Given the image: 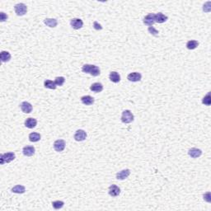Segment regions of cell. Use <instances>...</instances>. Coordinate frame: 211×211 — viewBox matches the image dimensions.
<instances>
[{"instance_id": "obj_1", "label": "cell", "mask_w": 211, "mask_h": 211, "mask_svg": "<svg viewBox=\"0 0 211 211\" xmlns=\"http://www.w3.org/2000/svg\"><path fill=\"white\" fill-rule=\"evenodd\" d=\"M82 71L85 73H89L90 75L93 76V77L99 76L101 73L100 68L93 64H84L82 67Z\"/></svg>"}, {"instance_id": "obj_2", "label": "cell", "mask_w": 211, "mask_h": 211, "mask_svg": "<svg viewBox=\"0 0 211 211\" xmlns=\"http://www.w3.org/2000/svg\"><path fill=\"white\" fill-rule=\"evenodd\" d=\"M16 156L14 153H6V154H3L0 155V163L2 165H4L5 163H8V162H12L15 159Z\"/></svg>"}, {"instance_id": "obj_3", "label": "cell", "mask_w": 211, "mask_h": 211, "mask_svg": "<svg viewBox=\"0 0 211 211\" xmlns=\"http://www.w3.org/2000/svg\"><path fill=\"white\" fill-rule=\"evenodd\" d=\"M135 117L134 115L132 114V112L130 110H125L122 112V116H121V121L124 123V124H129L131 123L132 121H134Z\"/></svg>"}, {"instance_id": "obj_4", "label": "cell", "mask_w": 211, "mask_h": 211, "mask_svg": "<svg viewBox=\"0 0 211 211\" xmlns=\"http://www.w3.org/2000/svg\"><path fill=\"white\" fill-rule=\"evenodd\" d=\"M14 10H15L16 14L17 16H23L25 15L27 12V7L23 3H20V4H16L15 7H14Z\"/></svg>"}, {"instance_id": "obj_5", "label": "cell", "mask_w": 211, "mask_h": 211, "mask_svg": "<svg viewBox=\"0 0 211 211\" xmlns=\"http://www.w3.org/2000/svg\"><path fill=\"white\" fill-rule=\"evenodd\" d=\"M86 138H87V133L83 130H78L74 134V140L76 141L81 142L86 140Z\"/></svg>"}, {"instance_id": "obj_6", "label": "cell", "mask_w": 211, "mask_h": 211, "mask_svg": "<svg viewBox=\"0 0 211 211\" xmlns=\"http://www.w3.org/2000/svg\"><path fill=\"white\" fill-rule=\"evenodd\" d=\"M54 148L56 152H62L65 148V141L63 140H58L54 143Z\"/></svg>"}, {"instance_id": "obj_7", "label": "cell", "mask_w": 211, "mask_h": 211, "mask_svg": "<svg viewBox=\"0 0 211 211\" xmlns=\"http://www.w3.org/2000/svg\"><path fill=\"white\" fill-rule=\"evenodd\" d=\"M70 25H71V26L73 28V29L79 30V29H80V28L83 27V23L81 19L73 18L71 21H70Z\"/></svg>"}, {"instance_id": "obj_8", "label": "cell", "mask_w": 211, "mask_h": 211, "mask_svg": "<svg viewBox=\"0 0 211 211\" xmlns=\"http://www.w3.org/2000/svg\"><path fill=\"white\" fill-rule=\"evenodd\" d=\"M127 79L130 82H140L142 79V75L138 72H134V73H130L127 76Z\"/></svg>"}, {"instance_id": "obj_9", "label": "cell", "mask_w": 211, "mask_h": 211, "mask_svg": "<svg viewBox=\"0 0 211 211\" xmlns=\"http://www.w3.org/2000/svg\"><path fill=\"white\" fill-rule=\"evenodd\" d=\"M143 23L148 26H153L154 24V13H149L143 17Z\"/></svg>"}, {"instance_id": "obj_10", "label": "cell", "mask_w": 211, "mask_h": 211, "mask_svg": "<svg viewBox=\"0 0 211 211\" xmlns=\"http://www.w3.org/2000/svg\"><path fill=\"white\" fill-rule=\"evenodd\" d=\"M109 195L112 197H116L121 194V189L116 185H111L109 187Z\"/></svg>"}, {"instance_id": "obj_11", "label": "cell", "mask_w": 211, "mask_h": 211, "mask_svg": "<svg viewBox=\"0 0 211 211\" xmlns=\"http://www.w3.org/2000/svg\"><path fill=\"white\" fill-rule=\"evenodd\" d=\"M20 107H21V110L23 111V112L24 113H31V111H32V105L31 103L27 102H23L20 104Z\"/></svg>"}, {"instance_id": "obj_12", "label": "cell", "mask_w": 211, "mask_h": 211, "mask_svg": "<svg viewBox=\"0 0 211 211\" xmlns=\"http://www.w3.org/2000/svg\"><path fill=\"white\" fill-rule=\"evenodd\" d=\"M188 154L190 157H191V158H199V157L201 156V154H202V151L199 149V148H190V149H189Z\"/></svg>"}, {"instance_id": "obj_13", "label": "cell", "mask_w": 211, "mask_h": 211, "mask_svg": "<svg viewBox=\"0 0 211 211\" xmlns=\"http://www.w3.org/2000/svg\"><path fill=\"white\" fill-rule=\"evenodd\" d=\"M35 151H36V149L33 146H25L23 148V154L26 157H31V156L34 155Z\"/></svg>"}, {"instance_id": "obj_14", "label": "cell", "mask_w": 211, "mask_h": 211, "mask_svg": "<svg viewBox=\"0 0 211 211\" xmlns=\"http://www.w3.org/2000/svg\"><path fill=\"white\" fill-rule=\"evenodd\" d=\"M130 175V171L129 169H124L119 172L116 174V178L118 180H124Z\"/></svg>"}, {"instance_id": "obj_15", "label": "cell", "mask_w": 211, "mask_h": 211, "mask_svg": "<svg viewBox=\"0 0 211 211\" xmlns=\"http://www.w3.org/2000/svg\"><path fill=\"white\" fill-rule=\"evenodd\" d=\"M167 17L164 15L162 12H158L157 14H154V22L158 23H163L167 20Z\"/></svg>"}, {"instance_id": "obj_16", "label": "cell", "mask_w": 211, "mask_h": 211, "mask_svg": "<svg viewBox=\"0 0 211 211\" xmlns=\"http://www.w3.org/2000/svg\"><path fill=\"white\" fill-rule=\"evenodd\" d=\"M37 124V121L34 119V118H27L25 121V126L27 127L28 129H33L36 126Z\"/></svg>"}, {"instance_id": "obj_17", "label": "cell", "mask_w": 211, "mask_h": 211, "mask_svg": "<svg viewBox=\"0 0 211 211\" xmlns=\"http://www.w3.org/2000/svg\"><path fill=\"white\" fill-rule=\"evenodd\" d=\"M81 102H82L83 104L86 105H92V104L94 103V98L92 97H91V96H89V95L83 96V97H81Z\"/></svg>"}, {"instance_id": "obj_18", "label": "cell", "mask_w": 211, "mask_h": 211, "mask_svg": "<svg viewBox=\"0 0 211 211\" xmlns=\"http://www.w3.org/2000/svg\"><path fill=\"white\" fill-rule=\"evenodd\" d=\"M109 79L111 82H113L115 83H118L121 81V76L117 73V72H111L109 75Z\"/></svg>"}, {"instance_id": "obj_19", "label": "cell", "mask_w": 211, "mask_h": 211, "mask_svg": "<svg viewBox=\"0 0 211 211\" xmlns=\"http://www.w3.org/2000/svg\"><path fill=\"white\" fill-rule=\"evenodd\" d=\"M90 90L94 92H101L103 90V85L101 83H94L91 85Z\"/></svg>"}, {"instance_id": "obj_20", "label": "cell", "mask_w": 211, "mask_h": 211, "mask_svg": "<svg viewBox=\"0 0 211 211\" xmlns=\"http://www.w3.org/2000/svg\"><path fill=\"white\" fill-rule=\"evenodd\" d=\"M44 23L49 27L54 28V27H56L58 25V21L55 18H45L44 20Z\"/></svg>"}, {"instance_id": "obj_21", "label": "cell", "mask_w": 211, "mask_h": 211, "mask_svg": "<svg viewBox=\"0 0 211 211\" xmlns=\"http://www.w3.org/2000/svg\"><path fill=\"white\" fill-rule=\"evenodd\" d=\"M0 59H1V61L3 63L8 62L11 60V54L8 51H2L0 54Z\"/></svg>"}, {"instance_id": "obj_22", "label": "cell", "mask_w": 211, "mask_h": 211, "mask_svg": "<svg viewBox=\"0 0 211 211\" xmlns=\"http://www.w3.org/2000/svg\"><path fill=\"white\" fill-rule=\"evenodd\" d=\"M25 191H26V188L22 185H17L12 188V192L17 193V194H23Z\"/></svg>"}, {"instance_id": "obj_23", "label": "cell", "mask_w": 211, "mask_h": 211, "mask_svg": "<svg viewBox=\"0 0 211 211\" xmlns=\"http://www.w3.org/2000/svg\"><path fill=\"white\" fill-rule=\"evenodd\" d=\"M41 140V135L39 133H36V132H33V133H31L29 135V140L31 142H38L39 140Z\"/></svg>"}, {"instance_id": "obj_24", "label": "cell", "mask_w": 211, "mask_h": 211, "mask_svg": "<svg viewBox=\"0 0 211 211\" xmlns=\"http://www.w3.org/2000/svg\"><path fill=\"white\" fill-rule=\"evenodd\" d=\"M44 86L45 88H49V89H53L55 90L56 88L57 85L55 82H53L51 80H45L44 82Z\"/></svg>"}, {"instance_id": "obj_25", "label": "cell", "mask_w": 211, "mask_h": 211, "mask_svg": "<svg viewBox=\"0 0 211 211\" xmlns=\"http://www.w3.org/2000/svg\"><path fill=\"white\" fill-rule=\"evenodd\" d=\"M199 45V42L197 41H194V40H191V41H189L186 43V48L188 49H195Z\"/></svg>"}, {"instance_id": "obj_26", "label": "cell", "mask_w": 211, "mask_h": 211, "mask_svg": "<svg viewBox=\"0 0 211 211\" xmlns=\"http://www.w3.org/2000/svg\"><path fill=\"white\" fill-rule=\"evenodd\" d=\"M64 203L61 200H56V201H53L52 202V206L55 210H60L64 206Z\"/></svg>"}, {"instance_id": "obj_27", "label": "cell", "mask_w": 211, "mask_h": 211, "mask_svg": "<svg viewBox=\"0 0 211 211\" xmlns=\"http://www.w3.org/2000/svg\"><path fill=\"white\" fill-rule=\"evenodd\" d=\"M210 92H208V94L204 97L203 100H202V103L206 105H210Z\"/></svg>"}, {"instance_id": "obj_28", "label": "cell", "mask_w": 211, "mask_h": 211, "mask_svg": "<svg viewBox=\"0 0 211 211\" xmlns=\"http://www.w3.org/2000/svg\"><path fill=\"white\" fill-rule=\"evenodd\" d=\"M64 82H65V79H64V77H57V78H55V83L57 86H63Z\"/></svg>"}, {"instance_id": "obj_29", "label": "cell", "mask_w": 211, "mask_h": 211, "mask_svg": "<svg viewBox=\"0 0 211 211\" xmlns=\"http://www.w3.org/2000/svg\"><path fill=\"white\" fill-rule=\"evenodd\" d=\"M148 31L150 32V34L154 35V36H158V31L156 29H155L154 26H148Z\"/></svg>"}, {"instance_id": "obj_30", "label": "cell", "mask_w": 211, "mask_h": 211, "mask_svg": "<svg viewBox=\"0 0 211 211\" xmlns=\"http://www.w3.org/2000/svg\"><path fill=\"white\" fill-rule=\"evenodd\" d=\"M8 18V16L6 14V13H4V12H0V22H5L7 19Z\"/></svg>"}, {"instance_id": "obj_31", "label": "cell", "mask_w": 211, "mask_h": 211, "mask_svg": "<svg viewBox=\"0 0 211 211\" xmlns=\"http://www.w3.org/2000/svg\"><path fill=\"white\" fill-rule=\"evenodd\" d=\"M203 197H204V200H206L207 202H210V192H207L206 194H204L203 196Z\"/></svg>"}, {"instance_id": "obj_32", "label": "cell", "mask_w": 211, "mask_h": 211, "mask_svg": "<svg viewBox=\"0 0 211 211\" xmlns=\"http://www.w3.org/2000/svg\"><path fill=\"white\" fill-rule=\"evenodd\" d=\"M93 26H94V28L96 29V30H102V26L100 25V24H98L97 22H94L93 23Z\"/></svg>"}]
</instances>
